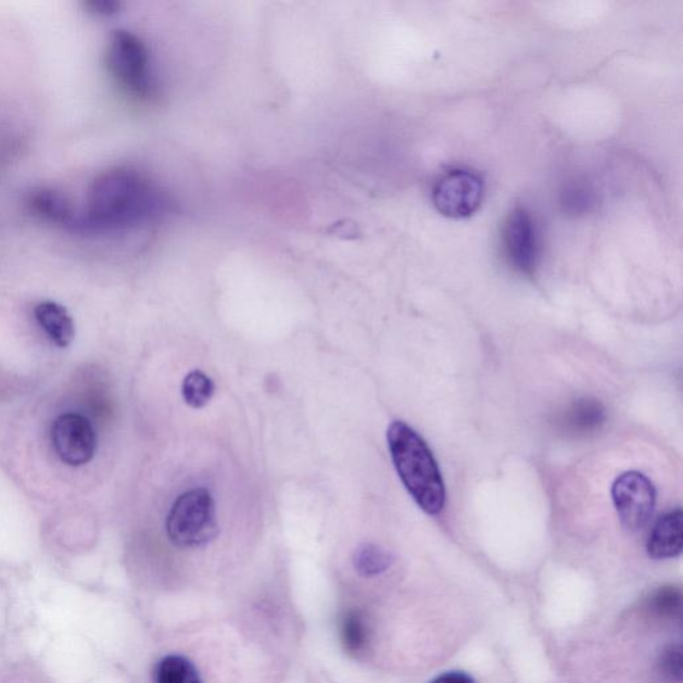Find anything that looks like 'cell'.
I'll return each instance as SVG.
<instances>
[{"instance_id": "16", "label": "cell", "mask_w": 683, "mask_h": 683, "mask_svg": "<svg viewBox=\"0 0 683 683\" xmlns=\"http://www.w3.org/2000/svg\"><path fill=\"white\" fill-rule=\"evenodd\" d=\"M342 638L350 653L357 654L365 649L367 640H369V628L359 612H350L344 618Z\"/></svg>"}, {"instance_id": "8", "label": "cell", "mask_w": 683, "mask_h": 683, "mask_svg": "<svg viewBox=\"0 0 683 683\" xmlns=\"http://www.w3.org/2000/svg\"><path fill=\"white\" fill-rule=\"evenodd\" d=\"M505 255L514 270L523 276H533L539 265V236L527 208H514L504 229Z\"/></svg>"}, {"instance_id": "12", "label": "cell", "mask_w": 683, "mask_h": 683, "mask_svg": "<svg viewBox=\"0 0 683 683\" xmlns=\"http://www.w3.org/2000/svg\"><path fill=\"white\" fill-rule=\"evenodd\" d=\"M35 318L50 337V340L60 347H67L75 338V326L72 315L60 303L46 301L35 307Z\"/></svg>"}, {"instance_id": "4", "label": "cell", "mask_w": 683, "mask_h": 683, "mask_svg": "<svg viewBox=\"0 0 683 683\" xmlns=\"http://www.w3.org/2000/svg\"><path fill=\"white\" fill-rule=\"evenodd\" d=\"M166 533L175 546L201 547L219 533L217 507L207 489L197 488L174 501L166 519Z\"/></svg>"}, {"instance_id": "17", "label": "cell", "mask_w": 683, "mask_h": 683, "mask_svg": "<svg viewBox=\"0 0 683 683\" xmlns=\"http://www.w3.org/2000/svg\"><path fill=\"white\" fill-rule=\"evenodd\" d=\"M682 647L669 646L657 661V674L667 683H680L682 680Z\"/></svg>"}, {"instance_id": "5", "label": "cell", "mask_w": 683, "mask_h": 683, "mask_svg": "<svg viewBox=\"0 0 683 683\" xmlns=\"http://www.w3.org/2000/svg\"><path fill=\"white\" fill-rule=\"evenodd\" d=\"M611 498L624 529L637 531L649 523L656 507L653 482L640 471H627L616 478Z\"/></svg>"}, {"instance_id": "15", "label": "cell", "mask_w": 683, "mask_h": 683, "mask_svg": "<svg viewBox=\"0 0 683 683\" xmlns=\"http://www.w3.org/2000/svg\"><path fill=\"white\" fill-rule=\"evenodd\" d=\"M354 565L361 574L367 577L377 576L390 568L391 557L382 547L365 544L355 552Z\"/></svg>"}, {"instance_id": "11", "label": "cell", "mask_w": 683, "mask_h": 683, "mask_svg": "<svg viewBox=\"0 0 683 683\" xmlns=\"http://www.w3.org/2000/svg\"><path fill=\"white\" fill-rule=\"evenodd\" d=\"M606 410L599 401L593 399L577 400L560 417V425L566 433L585 437L603 428Z\"/></svg>"}, {"instance_id": "18", "label": "cell", "mask_w": 683, "mask_h": 683, "mask_svg": "<svg viewBox=\"0 0 683 683\" xmlns=\"http://www.w3.org/2000/svg\"><path fill=\"white\" fill-rule=\"evenodd\" d=\"M650 606L659 617H675L682 607L681 592L671 586L659 589L653 594Z\"/></svg>"}, {"instance_id": "20", "label": "cell", "mask_w": 683, "mask_h": 683, "mask_svg": "<svg viewBox=\"0 0 683 683\" xmlns=\"http://www.w3.org/2000/svg\"><path fill=\"white\" fill-rule=\"evenodd\" d=\"M433 683H476V682L475 680L471 679L470 675H467L465 673H458V671H455V673H447V674L438 676V679Z\"/></svg>"}, {"instance_id": "6", "label": "cell", "mask_w": 683, "mask_h": 683, "mask_svg": "<svg viewBox=\"0 0 683 683\" xmlns=\"http://www.w3.org/2000/svg\"><path fill=\"white\" fill-rule=\"evenodd\" d=\"M431 198L438 212L445 217L469 218L481 206L483 182L476 173L453 170L438 180Z\"/></svg>"}, {"instance_id": "2", "label": "cell", "mask_w": 683, "mask_h": 683, "mask_svg": "<svg viewBox=\"0 0 683 683\" xmlns=\"http://www.w3.org/2000/svg\"><path fill=\"white\" fill-rule=\"evenodd\" d=\"M388 445L395 470L412 498L426 514H440L445 507L446 489L428 443L410 426L394 420L388 429Z\"/></svg>"}, {"instance_id": "19", "label": "cell", "mask_w": 683, "mask_h": 683, "mask_svg": "<svg viewBox=\"0 0 683 683\" xmlns=\"http://www.w3.org/2000/svg\"><path fill=\"white\" fill-rule=\"evenodd\" d=\"M84 8L93 16L110 17L119 13L121 3L116 0H86Z\"/></svg>"}, {"instance_id": "3", "label": "cell", "mask_w": 683, "mask_h": 683, "mask_svg": "<svg viewBox=\"0 0 683 683\" xmlns=\"http://www.w3.org/2000/svg\"><path fill=\"white\" fill-rule=\"evenodd\" d=\"M107 72L128 97L139 102H153L160 97L153 58L148 45L137 34L115 30L106 49Z\"/></svg>"}, {"instance_id": "1", "label": "cell", "mask_w": 683, "mask_h": 683, "mask_svg": "<svg viewBox=\"0 0 683 683\" xmlns=\"http://www.w3.org/2000/svg\"><path fill=\"white\" fill-rule=\"evenodd\" d=\"M174 212L173 198L153 179L130 167H114L93 178L75 231H128L154 224Z\"/></svg>"}, {"instance_id": "9", "label": "cell", "mask_w": 683, "mask_h": 683, "mask_svg": "<svg viewBox=\"0 0 683 683\" xmlns=\"http://www.w3.org/2000/svg\"><path fill=\"white\" fill-rule=\"evenodd\" d=\"M27 206L34 215L64 229H77L78 212L63 192L51 187H39L28 194Z\"/></svg>"}, {"instance_id": "13", "label": "cell", "mask_w": 683, "mask_h": 683, "mask_svg": "<svg viewBox=\"0 0 683 683\" xmlns=\"http://www.w3.org/2000/svg\"><path fill=\"white\" fill-rule=\"evenodd\" d=\"M155 683H202L189 659L179 656L163 658L155 669Z\"/></svg>"}, {"instance_id": "10", "label": "cell", "mask_w": 683, "mask_h": 683, "mask_svg": "<svg viewBox=\"0 0 683 683\" xmlns=\"http://www.w3.org/2000/svg\"><path fill=\"white\" fill-rule=\"evenodd\" d=\"M647 553L654 559L679 557L683 548V513L681 507L658 519L647 540Z\"/></svg>"}, {"instance_id": "14", "label": "cell", "mask_w": 683, "mask_h": 683, "mask_svg": "<svg viewBox=\"0 0 683 683\" xmlns=\"http://www.w3.org/2000/svg\"><path fill=\"white\" fill-rule=\"evenodd\" d=\"M214 383L206 374L194 370L187 374L182 383V396L187 405L192 408H202L213 399Z\"/></svg>"}, {"instance_id": "7", "label": "cell", "mask_w": 683, "mask_h": 683, "mask_svg": "<svg viewBox=\"0 0 683 683\" xmlns=\"http://www.w3.org/2000/svg\"><path fill=\"white\" fill-rule=\"evenodd\" d=\"M58 457L69 466L89 464L97 452V434L89 419L68 413L55 419L51 431Z\"/></svg>"}]
</instances>
